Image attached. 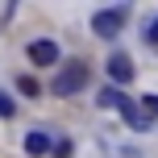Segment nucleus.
<instances>
[{"mask_svg": "<svg viewBox=\"0 0 158 158\" xmlns=\"http://www.w3.org/2000/svg\"><path fill=\"white\" fill-rule=\"evenodd\" d=\"M87 87V67L83 63H71V67H58V75L50 79V92L54 96H75Z\"/></svg>", "mask_w": 158, "mask_h": 158, "instance_id": "1", "label": "nucleus"}, {"mask_svg": "<svg viewBox=\"0 0 158 158\" xmlns=\"http://www.w3.org/2000/svg\"><path fill=\"white\" fill-rule=\"evenodd\" d=\"M129 8L117 4V8H100V13H92V33H100V38H117L121 25H125Z\"/></svg>", "mask_w": 158, "mask_h": 158, "instance_id": "2", "label": "nucleus"}, {"mask_svg": "<svg viewBox=\"0 0 158 158\" xmlns=\"http://www.w3.org/2000/svg\"><path fill=\"white\" fill-rule=\"evenodd\" d=\"M29 63H33V67H54V63H58V46H54L50 38L29 42Z\"/></svg>", "mask_w": 158, "mask_h": 158, "instance_id": "3", "label": "nucleus"}, {"mask_svg": "<svg viewBox=\"0 0 158 158\" xmlns=\"http://www.w3.org/2000/svg\"><path fill=\"white\" fill-rule=\"evenodd\" d=\"M117 112H121V117H125V125H129V129H133V133H146V129H150V125H154V121H150V117H146V112H142V108H137V100H129V96H125V104H121V108H117Z\"/></svg>", "mask_w": 158, "mask_h": 158, "instance_id": "4", "label": "nucleus"}, {"mask_svg": "<svg viewBox=\"0 0 158 158\" xmlns=\"http://www.w3.org/2000/svg\"><path fill=\"white\" fill-rule=\"evenodd\" d=\"M104 71H108V79H112V83H129V79H133V63H129L125 54H112Z\"/></svg>", "mask_w": 158, "mask_h": 158, "instance_id": "5", "label": "nucleus"}, {"mask_svg": "<svg viewBox=\"0 0 158 158\" xmlns=\"http://www.w3.org/2000/svg\"><path fill=\"white\" fill-rule=\"evenodd\" d=\"M25 154H50V133L46 129H29V133H25Z\"/></svg>", "mask_w": 158, "mask_h": 158, "instance_id": "6", "label": "nucleus"}, {"mask_svg": "<svg viewBox=\"0 0 158 158\" xmlns=\"http://www.w3.org/2000/svg\"><path fill=\"white\" fill-rule=\"evenodd\" d=\"M96 104H100V108H121V104H125V92L104 83V87H100V96H96Z\"/></svg>", "mask_w": 158, "mask_h": 158, "instance_id": "7", "label": "nucleus"}, {"mask_svg": "<svg viewBox=\"0 0 158 158\" xmlns=\"http://www.w3.org/2000/svg\"><path fill=\"white\" fill-rule=\"evenodd\" d=\"M17 92H21V96H38L42 87H38V79H29V75H21V79H17Z\"/></svg>", "mask_w": 158, "mask_h": 158, "instance_id": "8", "label": "nucleus"}, {"mask_svg": "<svg viewBox=\"0 0 158 158\" xmlns=\"http://www.w3.org/2000/svg\"><path fill=\"white\" fill-rule=\"evenodd\" d=\"M137 108H142L150 121H158V96H142V104H137Z\"/></svg>", "mask_w": 158, "mask_h": 158, "instance_id": "9", "label": "nucleus"}, {"mask_svg": "<svg viewBox=\"0 0 158 158\" xmlns=\"http://www.w3.org/2000/svg\"><path fill=\"white\" fill-rule=\"evenodd\" d=\"M17 112V104H13V96L4 92V87H0V117H13Z\"/></svg>", "mask_w": 158, "mask_h": 158, "instance_id": "10", "label": "nucleus"}, {"mask_svg": "<svg viewBox=\"0 0 158 158\" xmlns=\"http://www.w3.org/2000/svg\"><path fill=\"white\" fill-rule=\"evenodd\" d=\"M146 42H150V46H158V17L150 21V29H146Z\"/></svg>", "mask_w": 158, "mask_h": 158, "instance_id": "11", "label": "nucleus"}]
</instances>
